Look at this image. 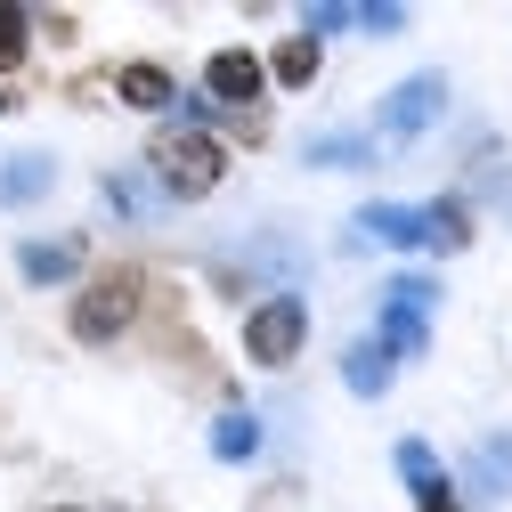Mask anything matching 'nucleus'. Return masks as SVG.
<instances>
[{"label": "nucleus", "instance_id": "1", "mask_svg": "<svg viewBox=\"0 0 512 512\" xmlns=\"http://www.w3.org/2000/svg\"><path fill=\"white\" fill-rule=\"evenodd\" d=\"M147 171H155V187H163L171 204H204L212 187L228 179V147L212 131H155Z\"/></svg>", "mask_w": 512, "mask_h": 512}, {"label": "nucleus", "instance_id": "2", "mask_svg": "<svg viewBox=\"0 0 512 512\" xmlns=\"http://www.w3.org/2000/svg\"><path fill=\"white\" fill-rule=\"evenodd\" d=\"M301 342H309V309H301V293H269L261 309L244 317V350H252V366H293Z\"/></svg>", "mask_w": 512, "mask_h": 512}, {"label": "nucleus", "instance_id": "3", "mask_svg": "<svg viewBox=\"0 0 512 512\" xmlns=\"http://www.w3.org/2000/svg\"><path fill=\"white\" fill-rule=\"evenodd\" d=\"M439 114H447V74H407L391 98L374 106V131L407 147V139H423V131H431Z\"/></svg>", "mask_w": 512, "mask_h": 512}, {"label": "nucleus", "instance_id": "4", "mask_svg": "<svg viewBox=\"0 0 512 512\" xmlns=\"http://www.w3.org/2000/svg\"><path fill=\"white\" fill-rule=\"evenodd\" d=\"M131 317H139V277L122 269V277H98V285L74 301V334H82V342H114Z\"/></svg>", "mask_w": 512, "mask_h": 512}, {"label": "nucleus", "instance_id": "5", "mask_svg": "<svg viewBox=\"0 0 512 512\" xmlns=\"http://www.w3.org/2000/svg\"><path fill=\"white\" fill-rule=\"evenodd\" d=\"M17 277H25V285H66V277H82V236L17 244Z\"/></svg>", "mask_w": 512, "mask_h": 512}, {"label": "nucleus", "instance_id": "6", "mask_svg": "<svg viewBox=\"0 0 512 512\" xmlns=\"http://www.w3.org/2000/svg\"><path fill=\"white\" fill-rule=\"evenodd\" d=\"M49 187H57V155H9V163H0V212H25V204H41L49 196Z\"/></svg>", "mask_w": 512, "mask_h": 512}, {"label": "nucleus", "instance_id": "7", "mask_svg": "<svg viewBox=\"0 0 512 512\" xmlns=\"http://www.w3.org/2000/svg\"><path fill=\"white\" fill-rule=\"evenodd\" d=\"M261 82H269V66H261L252 49H220L212 66H204V90L228 98V106H252V98H261Z\"/></svg>", "mask_w": 512, "mask_h": 512}, {"label": "nucleus", "instance_id": "8", "mask_svg": "<svg viewBox=\"0 0 512 512\" xmlns=\"http://www.w3.org/2000/svg\"><path fill=\"white\" fill-rule=\"evenodd\" d=\"M358 236L399 244V252H423V244H431V212H407V204H366V212H358Z\"/></svg>", "mask_w": 512, "mask_h": 512}, {"label": "nucleus", "instance_id": "9", "mask_svg": "<svg viewBox=\"0 0 512 512\" xmlns=\"http://www.w3.org/2000/svg\"><path fill=\"white\" fill-rule=\"evenodd\" d=\"M391 366H399V358L382 350V342H350V350H342V382H350L358 399H382V391H391Z\"/></svg>", "mask_w": 512, "mask_h": 512}, {"label": "nucleus", "instance_id": "10", "mask_svg": "<svg viewBox=\"0 0 512 512\" xmlns=\"http://www.w3.org/2000/svg\"><path fill=\"white\" fill-rule=\"evenodd\" d=\"M391 358H423L431 350V326H423V309H399V301H382V334H374Z\"/></svg>", "mask_w": 512, "mask_h": 512}, {"label": "nucleus", "instance_id": "11", "mask_svg": "<svg viewBox=\"0 0 512 512\" xmlns=\"http://www.w3.org/2000/svg\"><path fill=\"white\" fill-rule=\"evenodd\" d=\"M269 82H277V90H309V82H317V41H309V33L277 41V57H269Z\"/></svg>", "mask_w": 512, "mask_h": 512}, {"label": "nucleus", "instance_id": "12", "mask_svg": "<svg viewBox=\"0 0 512 512\" xmlns=\"http://www.w3.org/2000/svg\"><path fill=\"white\" fill-rule=\"evenodd\" d=\"M114 90L131 98L139 114H163V106H171V74H163V66H122V82H114Z\"/></svg>", "mask_w": 512, "mask_h": 512}, {"label": "nucleus", "instance_id": "13", "mask_svg": "<svg viewBox=\"0 0 512 512\" xmlns=\"http://www.w3.org/2000/svg\"><path fill=\"white\" fill-rule=\"evenodd\" d=\"M252 447H261V423H252V415H220L212 423V456L220 464H252Z\"/></svg>", "mask_w": 512, "mask_h": 512}, {"label": "nucleus", "instance_id": "14", "mask_svg": "<svg viewBox=\"0 0 512 512\" xmlns=\"http://www.w3.org/2000/svg\"><path fill=\"white\" fill-rule=\"evenodd\" d=\"M431 244H439V252H464V244H472V212H464V196H439V204H431Z\"/></svg>", "mask_w": 512, "mask_h": 512}, {"label": "nucleus", "instance_id": "15", "mask_svg": "<svg viewBox=\"0 0 512 512\" xmlns=\"http://www.w3.org/2000/svg\"><path fill=\"white\" fill-rule=\"evenodd\" d=\"M309 163H317V171H366L374 147H366V139H309Z\"/></svg>", "mask_w": 512, "mask_h": 512}, {"label": "nucleus", "instance_id": "16", "mask_svg": "<svg viewBox=\"0 0 512 512\" xmlns=\"http://www.w3.org/2000/svg\"><path fill=\"white\" fill-rule=\"evenodd\" d=\"M391 464H399L407 488H431V480H439V456H431L423 439H399V447H391Z\"/></svg>", "mask_w": 512, "mask_h": 512}, {"label": "nucleus", "instance_id": "17", "mask_svg": "<svg viewBox=\"0 0 512 512\" xmlns=\"http://www.w3.org/2000/svg\"><path fill=\"white\" fill-rule=\"evenodd\" d=\"M9 66H25V9L0 0V74H9Z\"/></svg>", "mask_w": 512, "mask_h": 512}, {"label": "nucleus", "instance_id": "18", "mask_svg": "<svg viewBox=\"0 0 512 512\" xmlns=\"http://www.w3.org/2000/svg\"><path fill=\"white\" fill-rule=\"evenodd\" d=\"M382 301H399V309H423V317H431L439 285H431V277H391V293H382Z\"/></svg>", "mask_w": 512, "mask_h": 512}, {"label": "nucleus", "instance_id": "19", "mask_svg": "<svg viewBox=\"0 0 512 512\" xmlns=\"http://www.w3.org/2000/svg\"><path fill=\"white\" fill-rule=\"evenodd\" d=\"M342 25H350L342 0H317V9H309V41H317V33H342Z\"/></svg>", "mask_w": 512, "mask_h": 512}, {"label": "nucleus", "instance_id": "20", "mask_svg": "<svg viewBox=\"0 0 512 512\" xmlns=\"http://www.w3.org/2000/svg\"><path fill=\"white\" fill-rule=\"evenodd\" d=\"M415 512H464V504H456V488H447V480H431V488H415Z\"/></svg>", "mask_w": 512, "mask_h": 512}, {"label": "nucleus", "instance_id": "21", "mask_svg": "<svg viewBox=\"0 0 512 512\" xmlns=\"http://www.w3.org/2000/svg\"><path fill=\"white\" fill-rule=\"evenodd\" d=\"M480 464H488L496 480H512V431H496V439H488V456H480Z\"/></svg>", "mask_w": 512, "mask_h": 512}, {"label": "nucleus", "instance_id": "22", "mask_svg": "<svg viewBox=\"0 0 512 512\" xmlns=\"http://www.w3.org/2000/svg\"><path fill=\"white\" fill-rule=\"evenodd\" d=\"M488 204H496V212L512 220V171H496V179H488Z\"/></svg>", "mask_w": 512, "mask_h": 512}, {"label": "nucleus", "instance_id": "23", "mask_svg": "<svg viewBox=\"0 0 512 512\" xmlns=\"http://www.w3.org/2000/svg\"><path fill=\"white\" fill-rule=\"evenodd\" d=\"M0 114H9V90H0Z\"/></svg>", "mask_w": 512, "mask_h": 512}, {"label": "nucleus", "instance_id": "24", "mask_svg": "<svg viewBox=\"0 0 512 512\" xmlns=\"http://www.w3.org/2000/svg\"><path fill=\"white\" fill-rule=\"evenodd\" d=\"M57 512H82V504H57Z\"/></svg>", "mask_w": 512, "mask_h": 512}]
</instances>
